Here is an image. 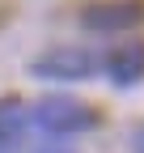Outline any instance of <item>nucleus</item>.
<instances>
[{
    "instance_id": "1",
    "label": "nucleus",
    "mask_w": 144,
    "mask_h": 153,
    "mask_svg": "<svg viewBox=\"0 0 144 153\" xmlns=\"http://www.w3.org/2000/svg\"><path fill=\"white\" fill-rule=\"evenodd\" d=\"M34 123L47 136H76V132L98 128V111L76 102V98H43L34 106Z\"/></svg>"
},
{
    "instance_id": "2",
    "label": "nucleus",
    "mask_w": 144,
    "mask_h": 153,
    "mask_svg": "<svg viewBox=\"0 0 144 153\" xmlns=\"http://www.w3.org/2000/svg\"><path fill=\"white\" fill-rule=\"evenodd\" d=\"M98 60H93V51H85V47H55V51H47L34 60V76H47V81H85V76H93Z\"/></svg>"
},
{
    "instance_id": "3",
    "label": "nucleus",
    "mask_w": 144,
    "mask_h": 153,
    "mask_svg": "<svg viewBox=\"0 0 144 153\" xmlns=\"http://www.w3.org/2000/svg\"><path fill=\"white\" fill-rule=\"evenodd\" d=\"M144 22V4L140 0H98L81 13V26L85 30H98V34H115V30H132Z\"/></svg>"
},
{
    "instance_id": "4",
    "label": "nucleus",
    "mask_w": 144,
    "mask_h": 153,
    "mask_svg": "<svg viewBox=\"0 0 144 153\" xmlns=\"http://www.w3.org/2000/svg\"><path fill=\"white\" fill-rule=\"evenodd\" d=\"M106 72H110L115 85H136L144 76V38H123L119 47H110Z\"/></svg>"
},
{
    "instance_id": "5",
    "label": "nucleus",
    "mask_w": 144,
    "mask_h": 153,
    "mask_svg": "<svg viewBox=\"0 0 144 153\" xmlns=\"http://www.w3.org/2000/svg\"><path fill=\"white\" fill-rule=\"evenodd\" d=\"M21 132H26V106L17 98H4L0 102V153H13Z\"/></svg>"
},
{
    "instance_id": "6",
    "label": "nucleus",
    "mask_w": 144,
    "mask_h": 153,
    "mask_svg": "<svg viewBox=\"0 0 144 153\" xmlns=\"http://www.w3.org/2000/svg\"><path fill=\"white\" fill-rule=\"evenodd\" d=\"M38 153H72V149H68V145H60V140H55V145H43V149H38Z\"/></svg>"
},
{
    "instance_id": "7",
    "label": "nucleus",
    "mask_w": 144,
    "mask_h": 153,
    "mask_svg": "<svg viewBox=\"0 0 144 153\" xmlns=\"http://www.w3.org/2000/svg\"><path fill=\"white\" fill-rule=\"evenodd\" d=\"M132 153H144V128L136 132V136H132Z\"/></svg>"
}]
</instances>
